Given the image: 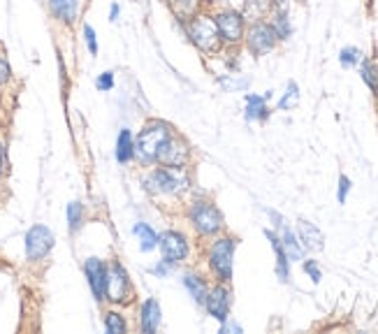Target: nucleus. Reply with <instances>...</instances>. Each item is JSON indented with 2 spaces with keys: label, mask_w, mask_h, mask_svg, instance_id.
Wrapping results in <instances>:
<instances>
[{
  "label": "nucleus",
  "mask_w": 378,
  "mask_h": 334,
  "mask_svg": "<svg viewBox=\"0 0 378 334\" xmlns=\"http://www.w3.org/2000/svg\"><path fill=\"white\" fill-rule=\"evenodd\" d=\"M170 128H167L165 124H151L146 126L144 131L139 133L137 137V156L144 162H153L158 160L160 151H163V147L167 144V140H170Z\"/></svg>",
  "instance_id": "1"
},
{
  "label": "nucleus",
  "mask_w": 378,
  "mask_h": 334,
  "mask_svg": "<svg viewBox=\"0 0 378 334\" xmlns=\"http://www.w3.org/2000/svg\"><path fill=\"white\" fill-rule=\"evenodd\" d=\"M188 35H191L193 44L198 47L200 51H207V53L216 51L221 44V33L216 28V22L209 17H195L191 26H188Z\"/></svg>",
  "instance_id": "2"
},
{
  "label": "nucleus",
  "mask_w": 378,
  "mask_h": 334,
  "mask_svg": "<svg viewBox=\"0 0 378 334\" xmlns=\"http://www.w3.org/2000/svg\"><path fill=\"white\" fill-rule=\"evenodd\" d=\"M232 256L234 240H230V237H223V240L214 242L212 251H209V265H212V269L223 283H227L232 278Z\"/></svg>",
  "instance_id": "3"
},
{
  "label": "nucleus",
  "mask_w": 378,
  "mask_h": 334,
  "mask_svg": "<svg viewBox=\"0 0 378 334\" xmlns=\"http://www.w3.org/2000/svg\"><path fill=\"white\" fill-rule=\"evenodd\" d=\"M188 216H191L193 228L198 230L200 235H216L223 228L221 211L209 202H195L191 211H188Z\"/></svg>",
  "instance_id": "4"
},
{
  "label": "nucleus",
  "mask_w": 378,
  "mask_h": 334,
  "mask_svg": "<svg viewBox=\"0 0 378 334\" xmlns=\"http://www.w3.org/2000/svg\"><path fill=\"white\" fill-rule=\"evenodd\" d=\"M53 247V233L46 226H33L26 235V258L28 260H42Z\"/></svg>",
  "instance_id": "5"
},
{
  "label": "nucleus",
  "mask_w": 378,
  "mask_h": 334,
  "mask_svg": "<svg viewBox=\"0 0 378 334\" xmlns=\"http://www.w3.org/2000/svg\"><path fill=\"white\" fill-rule=\"evenodd\" d=\"M186 179L174 169H156V172L148 174L146 179V188L151 193H179V190L186 188Z\"/></svg>",
  "instance_id": "6"
},
{
  "label": "nucleus",
  "mask_w": 378,
  "mask_h": 334,
  "mask_svg": "<svg viewBox=\"0 0 378 334\" xmlns=\"http://www.w3.org/2000/svg\"><path fill=\"white\" fill-rule=\"evenodd\" d=\"M276 40H279V35H276L274 26H269V24H253L251 31H248V35H246L248 49H251L253 53H258V56L272 51Z\"/></svg>",
  "instance_id": "7"
},
{
  "label": "nucleus",
  "mask_w": 378,
  "mask_h": 334,
  "mask_svg": "<svg viewBox=\"0 0 378 334\" xmlns=\"http://www.w3.org/2000/svg\"><path fill=\"white\" fill-rule=\"evenodd\" d=\"M128 295V274L119 262H114L112 267H107V283H105V297L110 302L119 304L123 302Z\"/></svg>",
  "instance_id": "8"
},
{
  "label": "nucleus",
  "mask_w": 378,
  "mask_h": 334,
  "mask_svg": "<svg viewBox=\"0 0 378 334\" xmlns=\"http://www.w3.org/2000/svg\"><path fill=\"white\" fill-rule=\"evenodd\" d=\"M214 22L225 42L237 44L241 35H244V19H241V15H237V12H221Z\"/></svg>",
  "instance_id": "9"
},
{
  "label": "nucleus",
  "mask_w": 378,
  "mask_h": 334,
  "mask_svg": "<svg viewBox=\"0 0 378 334\" xmlns=\"http://www.w3.org/2000/svg\"><path fill=\"white\" fill-rule=\"evenodd\" d=\"M160 251H163V258L167 265H177L179 260H184L188 256V244L184 240V235L179 233H163L160 235Z\"/></svg>",
  "instance_id": "10"
},
{
  "label": "nucleus",
  "mask_w": 378,
  "mask_h": 334,
  "mask_svg": "<svg viewBox=\"0 0 378 334\" xmlns=\"http://www.w3.org/2000/svg\"><path fill=\"white\" fill-rule=\"evenodd\" d=\"M205 304H207L209 316L225 323L227 313H230V292H227V288H223V285H216L212 292H207Z\"/></svg>",
  "instance_id": "11"
},
{
  "label": "nucleus",
  "mask_w": 378,
  "mask_h": 334,
  "mask_svg": "<svg viewBox=\"0 0 378 334\" xmlns=\"http://www.w3.org/2000/svg\"><path fill=\"white\" fill-rule=\"evenodd\" d=\"M86 269V276H89V283H91V290L96 299H105V283H107V265L98 258H89L84 265Z\"/></svg>",
  "instance_id": "12"
},
{
  "label": "nucleus",
  "mask_w": 378,
  "mask_h": 334,
  "mask_svg": "<svg viewBox=\"0 0 378 334\" xmlns=\"http://www.w3.org/2000/svg\"><path fill=\"white\" fill-rule=\"evenodd\" d=\"M186 158H188V147L181 140H174V137L167 140V144L163 147V151L158 156V160L163 162V165L174 167V169H179L184 165Z\"/></svg>",
  "instance_id": "13"
},
{
  "label": "nucleus",
  "mask_w": 378,
  "mask_h": 334,
  "mask_svg": "<svg viewBox=\"0 0 378 334\" xmlns=\"http://www.w3.org/2000/svg\"><path fill=\"white\" fill-rule=\"evenodd\" d=\"M272 214V218H276V226L281 228V244H283V249H286V256H288V260H302V256H304V251H302L300 247V242H297V237L293 235V230H288L286 228V223H283V218L281 216H276L274 211H269Z\"/></svg>",
  "instance_id": "14"
},
{
  "label": "nucleus",
  "mask_w": 378,
  "mask_h": 334,
  "mask_svg": "<svg viewBox=\"0 0 378 334\" xmlns=\"http://www.w3.org/2000/svg\"><path fill=\"white\" fill-rule=\"evenodd\" d=\"M139 325L144 332H156L160 327V306L156 299H146L139 313Z\"/></svg>",
  "instance_id": "15"
},
{
  "label": "nucleus",
  "mask_w": 378,
  "mask_h": 334,
  "mask_svg": "<svg viewBox=\"0 0 378 334\" xmlns=\"http://www.w3.org/2000/svg\"><path fill=\"white\" fill-rule=\"evenodd\" d=\"M49 8L58 22L74 24L77 12H79V0H49Z\"/></svg>",
  "instance_id": "16"
},
{
  "label": "nucleus",
  "mask_w": 378,
  "mask_h": 334,
  "mask_svg": "<svg viewBox=\"0 0 378 334\" xmlns=\"http://www.w3.org/2000/svg\"><path fill=\"white\" fill-rule=\"evenodd\" d=\"M297 228H300V240L304 242V249L309 251H320L323 249V233L318 228L313 226V223L309 221H300L297 223Z\"/></svg>",
  "instance_id": "17"
},
{
  "label": "nucleus",
  "mask_w": 378,
  "mask_h": 334,
  "mask_svg": "<svg viewBox=\"0 0 378 334\" xmlns=\"http://www.w3.org/2000/svg\"><path fill=\"white\" fill-rule=\"evenodd\" d=\"M265 235H267V240L272 242V249H274V253H276V274H279L281 281L286 283V281H288V276H290V272H288V256H286V249H283L281 240L272 233V230H265Z\"/></svg>",
  "instance_id": "18"
},
{
  "label": "nucleus",
  "mask_w": 378,
  "mask_h": 334,
  "mask_svg": "<svg viewBox=\"0 0 378 334\" xmlns=\"http://www.w3.org/2000/svg\"><path fill=\"white\" fill-rule=\"evenodd\" d=\"M174 15H177L181 22H193L198 17L200 10V0H172Z\"/></svg>",
  "instance_id": "19"
},
{
  "label": "nucleus",
  "mask_w": 378,
  "mask_h": 334,
  "mask_svg": "<svg viewBox=\"0 0 378 334\" xmlns=\"http://www.w3.org/2000/svg\"><path fill=\"white\" fill-rule=\"evenodd\" d=\"M265 100H267V95L265 98H260V95H246V119H251V121L267 119Z\"/></svg>",
  "instance_id": "20"
},
{
  "label": "nucleus",
  "mask_w": 378,
  "mask_h": 334,
  "mask_svg": "<svg viewBox=\"0 0 378 334\" xmlns=\"http://www.w3.org/2000/svg\"><path fill=\"white\" fill-rule=\"evenodd\" d=\"M184 285L188 288V292L193 295L195 302H198V304H205V299H207V285H205V281H200V276L186 274V276H184Z\"/></svg>",
  "instance_id": "21"
},
{
  "label": "nucleus",
  "mask_w": 378,
  "mask_h": 334,
  "mask_svg": "<svg viewBox=\"0 0 378 334\" xmlns=\"http://www.w3.org/2000/svg\"><path fill=\"white\" fill-rule=\"evenodd\" d=\"M135 235H137L141 251H151V249H156V244H158V235L153 233V230L148 228L146 223H137V226H135Z\"/></svg>",
  "instance_id": "22"
},
{
  "label": "nucleus",
  "mask_w": 378,
  "mask_h": 334,
  "mask_svg": "<svg viewBox=\"0 0 378 334\" xmlns=\"http://www.w3.org/2000/svg\"><path fill=\"white\" fill-rule=\"evenodd\" d=\"M130 156H132V135H130V131H121L119 144H117V160L128 162Z\"/></svg>",
  "instance_id": "23"
},
{
  "label": "nucleus",
  "mask_w": 378,
  "mask_h": 334,
  "mask_svg": "<svg viewBox=\"0 0 378 334\" xmlns=\"http://www.w3.org/2000/svg\"><path fill=\"white\" fill-rule=\"evenodd\" d=\"M362 79L371 91L378 93V65H374L371 60H364L362 63Z\"/></svg>",
  "instance_id": "24"
},
{
  "label": "nucleus",
  "mask_w": 378,
  "mask_h": 334,
  "mask_svg": "<svg viewBox=\"0 0 378 334\" xmlns=\"http://www.w3.org/2000/svg\"><path fill=\"white\" fill-rule=\"evenodd\" d=\"M82 214H84V209H82V204H79V202L67 204V223H70L72 233H77V230L82 228Z\"/></svg>",
  "instance_id": "25"
},
{
  "label": "nucleus",
  "mask_w": 378,
  "mask_h": 334,
  "mask_svg": "<svg viewBox=\"0 0 378 334\" xmlns=\"http://www.w3.org/2000/svg\"><path fill=\"white\" fill-rule=\"evenodd\" d=\"M297 100H300V88H297L295 81H290L286 95L279 100V107L281 109H293V107H297Z\"/></svg>",
  "instance_id": "26"
},
{
  "label": "nucleus",
  "mask_w": 378,
  "mask_h": 334,
  "mask_svg": "<svg viewBox=\"0 0 378 334\" xmlns=\"http://www.w3.org/2000/svg\"><path fill=\"white\" fill-rule=\"evenodd\" d=\"M269 10V0H246V17L260 19Z\"/></svg>",
  "instance_id": "27"
},
{
  "label": "nucleus",
  "mask_w": 378,
  "mask_h": 334,
  "mask_svg": "<svg viewBox=\"0 0 378 334\" xmlns=\"http://www.w3.org/2000/svg\"><path fill=\"white\" fill-rule=\"evenodd\" d=\"M339 60H341L343 67H353L362 60V53H360V49H355V47H346V49L341 51Z\"/></svg>",
  "instance_id": "28"
},
{
  "label": "nucleus",
  "mask_w": 378,
  "mask_h": 334,
  "mask_svg": "<svg viewBox=\"0 0 378 334\" xmlns=\"http://www.w3.org/2000/svg\"><path fill=\"white\" fill-rule=\"evenodd\" d=\"M107 332L110 334H123L126 332V323L119 313H107Z\"/></svg>",
  "instance_id": "29"
},
{
  "label": "nucleus",
  "mask_w": 378,
  "mask_h": 334,
  "mask_svg": "<svg viewBox=\"0 0 378 334\" xmlns=\"http://www.w3.org/2000/svg\"><path fill=\"white\" fill-rule=\"evenodd\" d=\"M274 31H276V35H279L281 40H286L290 35V24H288V17H286V12H281V15H276L274 19Z\"/></svg>",
  "instance_id": "30"
},
{
  "label": "nucleus",
  "mask_w": 378,
  "mask_h": 334,
  "mask_svg": "<svg viewBox=\"0 0 378 334\" xmlns=\"http://www.w3.org/2000/svg\"><path fill=\"white\" fill-rule=\"evenodd\" d=\"M84 40H86V44H89V51L93 53V56H96L98 53V42H96V31L91 28L89 24L84 26Z\"/></svg>",
  "instance_id": "31"
},
{
  "label": "nucleus",
  "mask_w": 378,
  "mask_h": 334,
  "mask_svg": "<svg viewBox=\"0 0 378 334\" xmlns=\"http://www.w3.org/2000/svg\"><path fill=\"white\" fill-rule=\"evenodd\" d=\"M12 77V70H10V63H8V58L0 53V86L3 84H8Z\"/></svg>",
  "instance_id": "32"
},
{
  "label": "nucleus",
  "mask_w": 378,
  "mask_h": 334,
  "mask_svg": "<svg viewBox=\"0 0 378 334\" xmlns=\"http://www.w3.org/2000/svg\"><path fill=\"white\" fill-rule=\"evenodd\" d=\"M96 86L100 88V91H110V88L114 86V74L112 72H103L96 81Z\"/></svg>",
  "instance_id": "33"
},
{
  "label": "nucleus",
  "mask_w": 378,
  "mask_h": 334,
  "mask_svg": "<svg viewBox=\"0 0 378 334\" xmlns=\"http://www.w3.org/2000/svg\"><path fill=\"white\" fill-rule=\"evenodd\" d=\"M304 272H307L309 276H311L313 283H320V269H318V265H316L313 260H307L304 262Z\"/></svg>",
  "instance_id": "34"
},
{
  "label": "nucleus",
  "mask_w": 378,
  "mask_h": 334,
  "mask_svg": "<svg viewBox=\"0 0 378 334\" xmlns=\"http://www.w3.org/2000/svg\"><path fill=\"white\" fill-rule=\"evenodd\" d=\"M348 190H350V179H348V176H341V179H339V202L341 204L346 202Z\"/></svg>",
  "instance_id": "35"
},
{
  "label": "nucleus",
  "mask_w": 378,
  "mask_h": 334,
  "mask_svg": "<svg viewBox=\"0 0 378 334\" xmlns=\"http://www.w3.org/2000/svg\"><path fill=\"white\" fill-rule=\"evenodd\" d=\"M153 274H158V276H163V274H167V262L165 265H158L156 269H153Z\"/></svg>",
  "instance_id": "36"
},
{
  "label": "nucleus",
  "mask_w": 378,
  "mask_h": 334,
  "mask_svg": "<svg viewBox=\"0 0 378 334\" xmlns=\"http://www.w3.org/2000/svg\"><path fill=\"white\" fill-rule=\"evenodd\" d=\"M110 17H112V22H117V17H119V5H112V12H110Z\"/></svg>",
  "instance_id": "37"
},
{
  "label": "nucleus",
  "mask_w": 378,
  "mask_h": 334,
  "mask_svg": "<svg viewBox=\"0 0 378 334\" xmlns=\"http://www.w3.org/2000/svg\"><path fill=\"white\" fill-rule=\"evenodd\" d=\"M3 158H5V149L0 144V174H3Z\"/></svg>",
  "instance_id": "38"
},
{
  "label": "nucleus",
  "mask_w": 378,
  "mask_h": 334,
  "mask_svg": "<svg viewBox=\"0 0 378 334\" xmlns=\"http://www.w3.org/2000/svg\"><path fill=\"white\" fill-rule=\"evenodd\" d=\"M302 3H304V0H302Z\"/></svg>",
  "instance_id": "39"
}]
</instances>
